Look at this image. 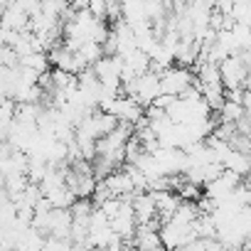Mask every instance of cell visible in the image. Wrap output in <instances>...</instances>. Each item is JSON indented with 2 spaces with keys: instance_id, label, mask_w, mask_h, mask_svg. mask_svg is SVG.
Segmentation results:
<instances>
[{
  "instance_id": "obj_1",
  "label": "cell",
  "mask_w": 251,
  "mask_h": 251,
  "mask_svg": "<svg viewBox=\"0 0 251 251\" xmlns=\"http://www.w3.org/2000/svg\"><path fill=\"white\" fill-rule=\"evenodd\" d=\"M195 72L192 69H185V67H170L165 74H163V94L168 96H182L190 86H195Z\"/></svg>"
},
{
  "instance_id": "obj_2",
  "label": "cell",
  "mask_w": 251,
  "mask_h": 251,
  "mask_svg": "<svg viewBox=\"0 0 251 251\" xmlns=\"http://www.w3.org/2000/svg\"><path fill=\"white\" fill-rule=\"evenodd\" d=\"M158 96H163V76L155 74V72L143 74V76L136 81V101H138L143 108H151Z\"/></svg>"
},
{
  "instance_id": "obj_3",
  "label": "cell",
  "mask_w": 251,
  "mask_h": 251,
  "mask_svg": "<svg viewBox=\"0 0 251 251\" xmlns=\"http://www.w3.org/2000/svg\"><path fill=\"white\" fill-rule=\"evenodd\" d=\"M133 209H136V219H138V226L158 219V204H155V197L151 192L146 195H136V202H133Z\"/></svg>"
},
{
  "instance_id": "obj_4",
  "label": "cell",
  "mask_w": 251,
  "mask_h": 251,
  "mask_svg": "<svg viewBox=\"0 0 251 251\" xmlns=\"http://www.w3.org/2000/svg\"><path fill=\"white\" fill-rule=\"evenodd\" d=\"M106 187H108V192L113 195V197H126V195H136V187H133V182H131V177L126 175V170H116L113 175H108L106 180H101Z\"/></svg>"
},
{
  "instance_id": "obj_5",
  "label": "cell",
  "mask_w": 251,
  "mask_h": 251,
  "mask_svg": "<svg viewBox=\"0 0 251 251\" xmlns=\"http://www.w3.org/2000/svg\"><path fill=\"white\" fill-rule=\"evenodd\" d=\"M224 168H226V170H231V173H236V175H241V177H246V175L251 173V158H249L246 153L231 151V155L226 158Z\"/></svg>"
},
{
  "instance_id": "obj_6",
  "label": "cell",
  "mask_w": 251,
  "mask_h": 251,
  "mask_svg": "<svg viewBox=\"0 0 251 251\" xmlns=\"http://www.w3.org/2000/svg\"><path fill=\"white\" fill-rule=\"evenodd\" d=\"M241 118H246V108L244 103H236V101H226L224 108L219 111V123H239Z\"/></svg>"
},
{
  "instance_id": "obj_7",
  "label": "cell",
  "mask_w": 251,
  "mask_h": 251,
  "mask_svg": "<svg viewBox=\"0 0 251 251\" xmlns=\"http://www.w3.org/2000/svg\"><path fill=\"white\" fill-rule=\"evenodd\" d=\"M79 54L84 57V62H86L89 67L99 64V62L106 57V52H103V45H99V42H86V45L79 50Z\"/></svg>"
},
{
  "instance_id": "obj_8",
  "label": "cell",
  "mask_w": 251,
  "mask_h": 251,
  "mask_svg": "<svg viewBox=\"0 0 251 251\" xmlns=\"http://www.w3.org/2000/svg\"><path fill=\"white\" fill-rule=\"evenodd\" d=\"M50 54H30V57H23L20 59V67H27V69H35L40 74H47V67H50Z\"/></svg>"
},
{
  "instance_id": "obj_9",
  "label": "cell",
  "mask_w": 251,
  "mask_h": 251,
  "mask_svg": "<svg viewBox=\"0 0 251 251\" xmlns=\"http://www.w3.org/2000/svg\"><path fill=\"white\" fill-rule=\"evenodd\" d=\"M0 67H5V69L20 67V57H18L15 47H0Z\"/></svg>"
},
{
  "instance_id": "obj_10",
  "label": "cell",
  "mask_w": 251,
  "mask_h": 251,
  "mask_svg": "<svg viewBox=\"0 0 251 251\" xmlns=\"http://www.w3.org/2000/svg\"><path fill=\"white\" fill-rule=\"evenodd\" d=\"M99 209H101V212H103V214H106L111 222H113V219L121 214V209H123V202H121L118 197H111V200H108V202H103Z\"/></svg>"
},
{
  "instance_id": "obj_11",
  "label": "cell",
  "mask_w": 251,
  "mask_h": 251,
  "mask_svg": "<svg viewBox=\"0 0 251 251\" xmlns=\"http://www.w3.org/2000/svg\"><path fill=\"white\" fill-rule=\"evenodd\" d=\"M89 10H91V15H94L96 20H106V15H108V3H106V0H91ZM106 23H108V20H106Z\"/></svg>"
},
{
  "instance_id": "obj_12",
  "label": "cell",
  "mask_w": 251,
  "mask_h": 251,
  "mask_svg": "<svg viewBox=\"0 0 251 251\" xmlns=\"http://www.w3.org/2000/svg\"><path fill=\"white\" fill-rule=\"evenodd\" d=\"M136 251H138V249H136Z\"/></svg>"
}]
</instances>
